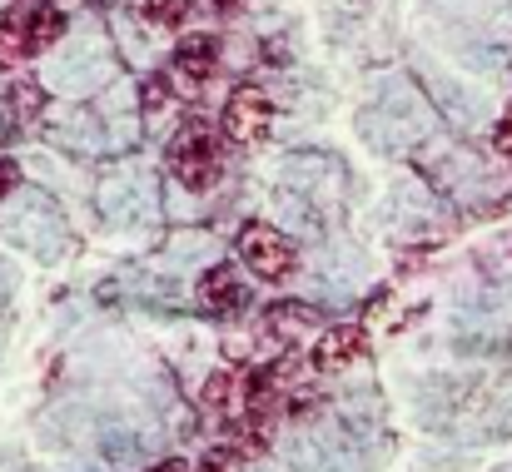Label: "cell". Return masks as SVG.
Listing matches in <instances>:
<instances>
[{
	"label": "cell",
	"instance_id": "obj_11",
	"mask_svg": "<svg viewBox=\"0 0 512 472\" xmlns=\"http://www.w3.org/2000/svg\"><path fill=\"white\" fill-rule=\"evenodd\" d=\"M170 105H174V80L170 75H150V80H145V110L160 115V110H170Z\"/></svg>",
	"mask_w": 512,
	"mask_h": 472
},
{
	"label": "cell",
	"instance_id": "obj_1",
	"mask_svg": "<svg viewBox=\"0 0 512 472\" xmlns=\"http://www.w3.org/2000/svg\"><path fill=\"white\" fill-rule=\"evenodd\" d=\"M219 135L209 130V125H199V120H189V125H179V135L170 140V174L184 184V189H209L214 179H219Z\"/></svg>",
	"mask_w": 512,
	"mask_h": 472
},
{
	"label": "cell",
	"instance_id": "obj_13",
	"mask_svg": "<svg viewBox=\"0 0 512 472\" xmlns=\"http://www.w3.org/2000/svg\"><path fill=\"white\" fill-rule=\"evenodd\" d=\"M15 184H20V164H15V159H0V199H5Z\"/></svg>",
	"mask_w": 512,
	"mask_h": 472
},
{
	"label": "cell",
	"instance_id": "obj_7",
	"mask_svg": "<svg viewBox=\"0 0 512 472\" xmlns=\"http://www.w3.org/2000/svg\"><path fill=\"white\" fill-rule=\"evenodd\" d=\"M20 30H25L30 50H50V45L65 35V10H60V5H30L25 20H20Z\"/></svg>",
	"mask_w": 512,
	"mask_h": 472
},
{
	"label": "cell",
	"instance_id": "obj_9",
	"mask_svg": "<svg viewBox=\"0 0 512 472\" xmlns=\"http://www.w3.org/2000/svg\"><path fill=\"white\" fill-rule=\"evenodd\" d=\"M25 55H30V40H25L20 20H0V70L20 65Z\"/></svg>",
	"mask_w": 512,
	"mask_h": 472
},
{
	"label": "cell",
	"instance_id": "obj_10",
	"mask_svg": "<svg viewBox=\"0 0 512 472\" xmlns=\"http://www.w3.org/2000/svg\"><path fill=\"white\" fill-rule=\"evenodd\" d=\"M140 5V15L150 20V25H174V20H184V10H189V0H135Z\"/></svg>",
	"mask_w": 512,
	"mask_h": 472
},
{
	"label": "cell",
	"instance_id": "obj_12",
	"mask_svg": "<svg viewBox=\"0 0 512 472\" xmlns=\"http://www.w3.org/2000/svg\"><path fill=\"white\" fill-rule=\"evenodd\" d=\"M15 105H20L25 115L40 105V90H35V80H20V85H15Z\"/></svg>",
	"mask_w": 512,
	"mask_h": 472
},
{
	"label": "cell",
	"instance_id": "obj_2",
	"mask_svg": "<svg viewBox=\"0 0 512 472\" xmlns=\"http://www.w3.org/2000/svg\"><path fill=\"white\" fill-rule=\"evenodd\" d=\"M219 130L229 145H259L269 140L274 130V105L259 85H239L229 100H224V115H219Z\"/></svg>",
	"mask_w": 512,
	"mask_h": 472
},
{
	"label": "cell",
	"instance_id": "obj_16",
	"mask_svg": "<svg viewBox=\"0 0 512 472\" xmlns=\"http://www.w3.org/2000/svg\"><path fill=\"white\" fill-rule=\"evenodd\" d=\"M90 5H105V0H90Z\"/></svg>",
	"mask_w": 512,
	"mask_h": 472
},
{
	"label": "cell",
	"instance_id": "obj_5",
	"mask_svg": "<svg viewBox=\"0 0 512 472\" xmlns=\"http://www.w3.org/2000/svg\"><path fill=\"white\" fill-rule=\"evenodd\" d=\"M214 70H219V40H214V35H189V40H179V50H174V75H179V80L204 85V80H214Z\"/></svg>",
	"mask_w": 512,
	"mask_h": 472
},
{
	"label": "cell",
	"instance_id": "obj_3",
	"mask_svg": "<svg viewBox=\"0 0 512 472\" xmlns=\"http://www.w3.org/2000/svg\"><path fill=\"white\" fill-rule=\"evenodd\" d=\"M234 249H239V259H244L259 279H289V274L299 269L294 244H289L279 229H269V224H244L239 239H234Z\"/></svg>",
	"mask_w": 512,
	"mask_h": 472
},
{
	"label": "cell",
	"instance_id": "obj_6",
	"mask_svg": "<svg viewBox=\"0 0 512 472\" xmlns=\"http://www.w3.org/2000/svg\"><path fill=\"white\" fill-rule=\"evenodd\" d=\"M199 299H204V309H214V314H234V309H244V279H239V269L234 264H214L204 279H199Z\"/></svg>",
	"mask_w": 512,
	"mask_h": 472
},
{
	"label": "cell",
	"instance_id": "obj_4",
	"mask_svg": "<svg viewBox=\"0 0 512 472\" xmlns=\"http://www.w3.org/2000/svg\"><path fill=\"white\" fill-rule=\"evenodd\" d=\"M363 353H368V333H363L358 323H334V328H324L319 343H314V368H348V363H358Z\"/></svg>",
	"mask_w": 512,
	"mask_h": 472
},
{
	"label": "cell",
	"instance_id": "obj_15",
	"mask_svg": "<svg viewBox=\"0 0 512 472\" xmlns=\"http://www.w3.org/2000/svg\"><path fill=\"white\" fill-rule=\"evenodd\" d=\"M150 472H189L184 463H160V468H150Z\"/></svg>",
	"mask_w": 512,
	"mask_h": 472
},
{
	"label": "cell",
	"instance_id": "obj_14",
	"mask_svg": "<svg viewBox=\"0 0 512 472\" xmlns=\"http://www.w3.org/2000/svg\"><path fill=\"white\" fill-rule=\"evenodd\" d=\"M498 150H503V155H512V115L498 125Z\"/></svg>",
	"mask_w": 512,
	"mask_h": 472
},
{
	"label": "cell",
	"instance_id": "obj_8",
	"mask_svg": "<svg viewBox=\"0 0 512 472\" xmlns=\"http://www.w3.org/2000/svg\"><path fill=\"white\" fill-rule=\"evenodd\" d=\"M314 323H319V309L294 304V299H284V304H269V309H264V328H269L274 338H299V333H309Z\"/></svg>",
	"mask_w": 512,
	"mask_h": 472
}]
</instances>
